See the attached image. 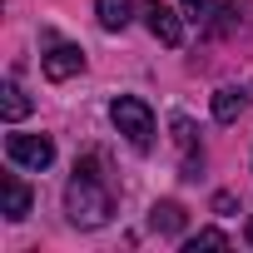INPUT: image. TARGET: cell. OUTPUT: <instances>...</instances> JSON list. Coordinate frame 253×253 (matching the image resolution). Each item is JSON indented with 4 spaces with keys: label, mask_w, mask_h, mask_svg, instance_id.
I'll return each instance as SVG.
<instances>
[{
    "label": "cell",
    "mask_w": 253,
    "mask_h": 253,
    "mask_svg": "<svg viewBox=\"0 0 253 253\" xmlns=\"http://www.w3.org/2000/svg\"><path fill=\"white\" fill-rule=\"evenodd\" d=\"M0 194H5V218H10V223H20V218L30 213V189H25L15 174L0 179Z\"/></svg>",
    "instance_id": "obj_6"
},
{
    "label": "cell",
    "mask_w": 253,
    "mask_h": 253,
    "mask_svg": "<svg viewBox=\"0 0 253 253\" xmlns=\"http://www.w3.org/2000/svg\"><path fill=\"white\" fill-rule=\"evenodd\" d=\"M0 114H5L10 124H20V119L30 114V94H25L15 80H5V89H0Z\"/></svg>",
    "instance_id": "obj_9"
},
{
    "label": "cell",
    "mask_w": 253,
    "mask_h": 253,
    "mask_svg": "<svg viewBox=\"0 0 253 253\" xmlns=\"http://www.w3.org/2000/svg\"><path fill=\"white\" fill-rule=\"evenodd\" d=\"M40 70H45V80H70V75H80L84 70V50L80 45H55V50H45L40 55Z\"/></svg>",
    "instance_id": "obj_5"
},
{
    "label": "cell",
    "mask_w": 253,
    "mask_h": 253,
    "mask_svg": "<svg viewBox=\"0 0 253 253\" xmlns=\"http://www.w3.org/2000/svg\"><path fill=\"white\" fill-rule=\"evenodd\" d=\"M243 114V94L238 89H213V119L218 124H233Z\"/></svg>",
    "instance_id": "obj_10"
},
{
    "label": "cell",
    "mask_w": 253,
    "mask_h": 253,
    "mask_svg": "<svg viewBox=\"0 0 253 253\" xmlns=\"http://www.w3.org/2000/svg\"><path fill=\"white\" fill-rule=\"evenodd\" d=\"M144 25H149V35L159 40V45H184V20L164 5V0H144Z\"/></svg>",
    "instance_id": "obj_4"
},
{
    "label": "cell",
    "mask_w": 253,
    "mask_h": 253,
    "mask_svg": "<svg viewBox=\"0 0 253 253\" xmlns=\"http://www.w3.org/2000/svg\"><path fill=\"white\" fill-rule=\"evenodd\" d=\"M233 209H238V194H228V189H218V194H213V213H223V218H228Z\"/></svg>",
    "instance_id": "obj_12"
},
{
    "label": "cell",
    "mask_w": 253,
    "mask_h": 253,
    "mask_svg": "<svg viewBox=\"0 0 253 253\" xmlns=\"http://www.w3.org/2000/svg\"><path fill=\"white\" fill-rule=\"evenodd\" d=\"M248 243H253V213H248Z\"/></svg>",
    "instance_id": "obj_14"
},
{
    "label": "cell",
    "mask_w": 253,
    "mask_h": 253,
    "mask_svg": "<svg viewBox=\"0 0 253 253\" xmlns=\"http://www.w3.org/2000/svg\"><path fill=\"white\" fill-rule=\"evenodd\" d=\"M184 248H189V253H199V248H228V233H218V228H199Z\"/></svg>",
    "instance_id": "obj_11"
},
{
    "label": "cell",
    "mask_w": 253,
    "mask_h": 253,
    "mask_svg": "<svg viewBox=\"0 0 253 253\" xmlns=\"http://www.w3.org/2000/svg\"><path fill=\"white\" fill-rule=\"evenodd\" d=\"M149 228H154V233H184V209H179L174 199L154 204V209H149Z\"/></svg>",
    "instance_id": "obj_8"
},
{
    "label": "cell",
    "mask_w": 253,
    "mask_h": 253,
    "mask_svg": "<svg viewBox=\"0 0 253 253\" xmlns=\"http://www.w3.org/2000/svg\"><path fill=\"white\" fill-rule=\"evenodd\" d=\"M209 5H213V0H184V15H189V20H204Z\"/></svg>",
    "instance_id": "obj_13"
},
{
    "label": "cell",
    "mask_w": 253,
    "mask_h": 253,
    "mask_svg": "<svg viewBox=\"0 0 253 253\" xmlns=\"http://www.w3.org/2000/svg\"><path fill=\"white\" fill-rule=\"evenodd\" d=\"M94 10H99V25L104 30H124L134 20V0H94Z\"/></svg>",
    "instance_id": "obj_7"
},
{
    "label": "cell",
    "mask_w": 253,
    "mask_h": 253,
    "mask_svg": "<svg viewBox=\"0 0 253 253\" xmlns=\"http://www.w3.org/2000/svg\"><path fill=\"white\" fill-rule=\"evenodd\" d=\"M65 213H70L75 228H104V223H109V213H114V194L99 184L94 159L75 164V179L65 184Z\"/></svg>",
    "instance_id": "obj_1"
},
{
    "label": "cell",
    "mask_w": 253,
    "mask_h": 253,
    "mask_svg": "<svg viewBox=\"0 0 253 253\" xmlns=\"http://www.w3.org/2000/svg\"><path fill=\"white\" fill-rule=\"evenodd\" d=\"M5 154H10V164L40 174V169L55 164V139H50V134H10V139H5Z\"/></svg>",
    "instance_id": "obj_3"
},
{
    "label": "cell",
    "mask_w": 253,
    "mask_h": 253,
    "mask_svg": "<svg viewBox=\"0 0 253 253\" xmlns=\"http://www.w3.org/2000/svg\"><path fill=\"white\" fill-rule=\"evenodd\" d=\"M109 119H114V129L129 139L134 149H149L154 144V109L139 99V94H119L109 104Z\"/></svg>",
    "instance_id": "obj_2"
}]
</instances>
